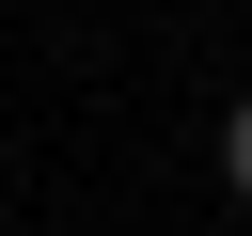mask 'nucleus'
<instances>
[{
  "mask_svg": "<svg viewBox=\"0 0 252 236\" xmlns=\"http://www.w3.org/2000/svg\"><path fill=\"white\" fill-rule=\"evenodd\" d=\"M220 173H236V189H252V94H236V110H220Z\"/></svg>",
  "mask_w": 252,
  "mask_h": 236,
  "instance_id": "f257e3e1",
  "label": "nucleus"
}]
</instances>
